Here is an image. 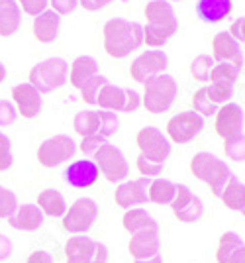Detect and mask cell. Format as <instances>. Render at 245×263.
Masks as SVG:
<instances>
[{"label":"cell","mask_w":245,"mask_h":263,"mask_svg":"<svg viewBox=\"0 0 245 263\" xmlns=\"http://www.w3.org/2000/svg\"><path fill=\"white\" fill-rule=\"evenodd\" d=\"M102 45L112 59H124L144 45V26L124 18H112L102 28Z\"/></svg>","instance_id":"6da1fadb"},{"label":"cell","mask_w":245,"mask_h":263,"mask_svg":"<svg viewBox=\"0 0 245 263\" xmlns=\"http://www.w3.org/2000/svg\"><path fill=\"white\" fill-rule=\"evenodd\" d=\"M147 26L144 28V44L151 49H159L177 33L178 20L173 4L167 0H151L145 4Z\"/></svg>","instance_id":"7a4b0ae2"},{"label":"cell","mask_w":245,"mask_h":263,"mask_svg":"<svg viewBox=\"0 0 245 263\" xmlns=\"http://www.w3.org/2000/svg\"><path fill=\"white\" fill-rule=\"evenodd\" d=\"M190 173L196 177L200 183L208 186L214 197L220 198L223 186L228 185L230 177L234 175L228 163L220 159L218 155L210 152H198L190 159Z\"/></svg>","instance_id":"3957f363"},{"label":"cell","mask_w":245,"mask_h":263,"mask_svg":"<svg viewBox=\"0 0 245 263\" xmlns=\"http://www.w3.org/2000/svg\"><path fill=\"white\" fill-rule=\"evenodd\" d=\"M178 95L177 81L163 73L157 77L149 79L144 83V95H141V104L145 106L147 112L151 114H163L167 112Z\"/></svg>","instance_id":"277c9868"},{"label":"cell","mask_w":245,"mask_h":263,"mask_svg":"<svg viewBox=\"0 0 245 263\" xmlns=\"http://www.w3.org/2000/svg\"><path fill=\"white\" fill-rule=\"evenodd\" d=\"M69 81V63L63 57H49L32 67L28 83L34 85L42 95L57 90Z\"/></svg>","instance_id":"5b68a950"},{"label":"cell","mask_w":245,"mask_h":263,"mask_svg":"<svg viewBox=\"0 0 245 263\" xmlns=\"http://www.w3.org/2000/svg\"><path fill=\"white\" fill-rule=\"evenodd\" d=\"M235 95V85L230 83H210L208 87L198 88L192 95V110L200 114L202 118L216 116L220 106L232 102Z\"/></svg>","instance_id":"8992f818"},{"label":"cell","mask_w":245,"mask_h":263,"mask_svg":"<svg viewBox=\"0 0 245 263\" xmlns=\"http://www.w3.org/2000/svg\"><path fill=\"white\" fill-rule=\"evenodd\" d=\"M98 218V204L92 198H77L71 206L67 209L65 216L61 218V226L63 230L69 234H87L92 228V224Z\"/></svg>","instance_id":"52a82bcc"},{"label":"cell","mask_w":245,"mask_h":263,"mask_svg":"<svg viewBox=\"0 0 245 263\" xmlns=\"http://www.w3.org/2000/svg\"><path fill=\"white\" fill-rule=\"evenodd\" d=\"M75 152H77V143L73 142V138L67 134H57L53 138H47L39 143L37 161L45 169H53V167H59L69 159H73Z\"/></svg>","instance_id":"ba28073f"},{"label":"cell","mask_w":245,"mask_h":263,"mask_svg":"<svg viewBox=\"0 0 245 263\" xmlns=\"http://www.w3.org/2000/svg\"><path fill=\"white\" fill-rule=\"evenodd\" d=\"M94 163L98 165V171L104 175V179L114 185L126 181L130 175V165L126 161L122 149L108 142L94 154Z\"/></svg>","instance_id":"9c48e42d"},{"label":"cell","mask_w":245,"mask_h":263,"mask_svg":"<svg viewBox=\"0 0 245 263\" xmlns=\"http://www.w3.org/2000/svg\"><path fill=\"white\" fill-rule=\"evenodd\" d=\"M169 65V57L163 49H147L141 55H137L132 65H130V77L135 83H141L157 77V75H163L167 71Z\"/></svg>","instance_id":"30bf717a"},{"label":"cell","mask_w":245,"mask_h":263,"mask_svg":"<svg viewBox=\"0 0 245 263\" xmlns=\"http://www.w3.org/2000/svg\"><path fill=\"white\" fill-rule=\"evenodd\" d=\"M135 143L139 147L141 155L159 161V163H165L171 155V142L163 132L155 128V126H145L137 132L135 136Z\"/></svg>","instance_id":"8fae6325"},{"label":"cell","mask_w":245,"mask_h":263,"mask_svg":"<svg viewBox=\"0 0 245 263\" xmlns=\"http://www.w3.org/2000/svg\"><path fill=\"white\" fill-rule=\"evenodd\" d=\"M204 128V118L194 110L178 112L167 122V138L173 143H189Z\"/></svg>","instance_id":"7c38bea8"},{"label":"cell","mask_w":245,"mask_h":263,"mask_svg":"<svg viewBox=\"0 0 245 263\" xmlns=\"http://www.w3.org/2000/svg\"><path fill=\"white\" fill-rule=\"evenodd\" d=\"M171 209L173 214L178 222H185V224H192V222H198L204 214V204L202 200L187 185H177V193L175 198L171 202Z\"/></svg>","instance_id":"4fadbf2b"},{"label":"cell","mask_w":245,"mask_h":263,"mask_svg":"<svg viewBox=\"0 0 245 263\" xmlns=\"http://www.w3.org/2000/svg\"><path fill=\"white\" fill-rule=\"evenodd\" d=\"M149 183L151 179L141 177V179H135V181H122L118 183L116 191H114V202L124 210L135 209L139 204L149 202Z\"/></svg>","instance_id":"5bb4252c"},{"label":"cell","mask_w":245,"mask_h":263,"mask_svg":"<svg viewBox=\"0 0 245 263\" xmlns=\"http://www.w3.org/2000/svg\"><path fill=\"white\" fill-rule=\"evenodd\" d=\"M243 124H245V114L243 108L235 102H228L220 106V110L216 112V122H214V128L216 134L226 140H232L235 136L243 134Z\"/></svg>","instance_id":"9a60e30c"},{"label":"cell","mask_w":245,"mask_h":263,"mask_svg":"<svg viewBox=\"0 0 245 263\" xmlns=\"http://www.w3.org/2000/svg\"><path fill=\"white\" fill-rule=\"evenodd\" d=\"M212 59L216 63H226L241 69L243 67L241 44H237L230 32H218L212 40Z\"/></svg>","instance_id":"2e32d148"},{"label":"cell","mask_w":245,"mask_h":263,"mask_svg":"<svg viewBox=\"0 0 245 263\" xmlns=\"http://www.w3.org/2000/svg\"><path fill=\"white\" fill-rule=\"evenodd\" d=\"M12 104L22 118L32 120L42 110V92L30 83H20L12 88Z\"/></svg>","instance_id":"e0dca14e"},{"label":"cell","mask_w":245,"mask_h":263,"mask_svg":"<svg viewBox=\"0 0 245 263\" xmlns=\"http://www.w3.org/2000/svg\"><path fill=\"white\" fill-rule=\"evenodd\" d=\"M100 177L98 165L94 163L92 159H77L69 165L63 173V179L69 186L73 189H87L92 186Z\"/></svg>","instance_id":"ac0fdd59"},{"label":"cell","mask_w":245,"mask_h":263,"mask_svg":"<svg viewBox=\"0 0 245 263\" xmlns=\"http://www.w3.org/2000/svg\"><path fill=\"white\" fill-rule=\"evenodd\" d=\"M128 250H130V255L134 257V261H141V259H149V257L157 255L161 250L159 230L134 234L128 241Z\"/></svg>","instance_id":"d6986e66"},{"label":"cell","mask_w":245,"mask_h":263,"mask_svg":"<svg viewBox=\"0 0 245 263\" xmlns=\"http://www.w3.org/2000/svg\"><path fill=\"white\" fill-rule=\"evenodd\" d=\"M44 212L37 209V204H20L18 210L8 218L14 230L20 232H35L44 226Z\"/></svg>","instance_id":"ffe728a7"},{"label":"cell","mask_w":245,"mask_h":263,"mask_svg":"<svg viewBox=\"0 0 245 263\" xmlns=\"http://www.w3.org/2000/svg\"><path fill=\"white\" fill-rule=\"evenodd\" d=\"M59 26H61V16L53 10H45L34 18L32 32L39 44H53L59 33Z\"/></svg>","instance_id":"44dd1931"},{"label":"cell","mask_w":245,"mask_h":263,"mask_svg":"<svg viewBox=\"0 0 245 263\" xmlns=\"http://www.w3.org/2000/svg\"><path fill=\"white\" fill-rule=\"evenodd\" d=\"M128 100H130V88L116 87V85H104L98 92L96 104L100 110H110V112H128Z\"/></svg>","instance_id":"7402d4cb"},{"label":"cell","mask_w":245,"mask_h":263,"mask_svg":"<svg viewBox=\"0 0 245 263\" xmlns=\"http://www.w3.org/2000/svg\"><path fill=\"white\" fill-rule=\"evenodd\" d=\"M234 10L232 0H198L196 2V14L202 22L218 24L228 18Z\"/></svg>","instance_id":"603a6c76"},{"label":"cell","mask_w":245,"mask_h":263,"mask_svg":"<svg viewBox=\"0 0 245 263\" xmlns=\"http://www.w3.org/2000/svg\"><path fill=\"white\" fill-rule=\"evenodd\" d=\"M98 75V63L90 55H78L69 67V83L75 88H80L87 81Z\"/></svg>","instance_id":"cb8c5ba5"},{"label":"cell","mask_w":245,"mask_h":263,"mask_svg":"<svg viewBox=\"0 0 245 263\" xmlns=\"http://www.w3.org/2000/svg\"><path fill=\"white\" fill-rule=\"evenodd\" d=\"M122 226L130 236L139 234V232L159 230V224L155 222V218L144 209L126 210V214H124V218H122Z\"/></svg>","instance_id":"d4e9b609"},{"label":"cell","mask_w":245,"mask_h":263,"mask_svg":"<svg viewBox=\"0 0 245 263\" xmlns=\"http://www.w3.org/2000/svg\"><path fill=\"white\" fill-rule=\"evenodd\" d=\"M37 209L44 212V216L63 218L69 206L67 202H65V197L57 189H44L37 195Z\"/></svg>","instance_id":"484cf974"},{"label":"cell","mask_w":245,"mask_h":263,"mask_svg":"<svg viewBox=\"0 0 245 263\" xmlns=\"http://www.w3.org/2000/svg\"><path fill=\"white\" fill-rule=\"evenodd\" d=\"M22 24V10L16 0H0V35L10 37Z\"/></svg>","instance_id":"4316f807"},{"label":"cell","mask_w":245,"mask_h":263,"mask_svg":"<svg viewBox=\"0 0 245 263\" xmlns=\"http://www.w3.org/2000/svg\"><path fill=\"white\" fill-rule=\"evenodd\" d=\"M220 200L223 202L226 209L241 212L245 209V183H241L237 177L232 175L230 181H228V185L223 186Z\"/></svg>","instance_id":"83f0119b"},{"label":"cell","mask_w":245,"mask_h":263,"mask_svg":"<svg viewBox=\"0 0 245 263\" xmlns=\"http://www.w3.org/2000/svg\"><path fill=\"white\" fill-rule=\"evenodd\" d=\"M175 193H177V185H175L173 181H169V179H161V177L151 179L149 191H147L149 202L159 204V206H167V204H171L173 198H175Z\"/></svg>","instance_id":"f1b7e54d"},{"label":"cell","mask_w":245,"mask_h":263,"mask_svg":"<svg viewBox=\"0 0 245 263\" xmlns=\"http://www.w3.org/2000/svg\"><path fill=\"white\" fill-rule=\"evenodd\" d=\"M100 122H98V112L94 110H83L73 118V130L77 132L80 138H89L98 134Z\"/></svg>","instance_id":"f546056e"},{"label":"cell","mask_w":245,"mask_h":263,"mask_svg":"<svg viewBox=\"0 0 245 263\" xmlns=\"http://www.w3.org/2000/svg\"><path fill=\"white\" fill-rule=\"evenodd\" d=\"M216 65V61L212 59V55L202 53L198 57L192 59L190 63V75L194 77V81H200V83H208L210 81V73Z\"/></svg>","instance_id":"4dcf8cb0"},{"label":"cell","mask_w":245,"mask_h":263,"mask_svg":"<svg viewBox=\"0 0 245 263\" xmlns=\"http://www.w3.org/2000/svg\"><path fill=\"white\" fill-rule=\"evenodd\" d=\"M104 85H108V79L98 73L96 77H92L90 81H87L83 87L78 88V90H80V99L85 100L87 104H90V106H94V104H96V99H98V92H100V88L104 87Z\"/></svg>","instance_id":"1f68e13d"},{"label":"cell","mask_w":245,"mask_h":263,"mask_svg":"<svg viewBox=\"0 0 245 263\" xmlns=\"http://www.w3.org/2000/svg\"><path fill=\"white\" fill-rule=\"evenodd\" d=\"M239 71L234 65H226V63H216L210 73V83H230L235 85V81L239 77Z\"/></svg>","instance_id":"d6a6232c"},{"label":"cell","mask_w":245,"mask_h":263,"mask_svg":"<svg viewBox=\"0 0 245 263\" xmlns=\"http://www.w3.org/2000/svg\"><path fill=\"white\" fill-rule=\"evenodd\" d=\"M98 122H100V128H98V134L104 136L106 140L114 136L118 128H120V118L116 112H110V110H98Z\"/></svg>","instance_id":"836d02e7"},{"label":"cell","mask_w":245,"mask_h":263,"mask_svg":"<svg viewBox=\"0 0 245 263\" xmlns=\"http://www.w3.org/2000/svg\"><path fill=\"white\" fill-rule=\"evenodd\" d=\"M223 152L226 157L232 159V161H245V136L239 134L232 140H226L223 142Z\"/></svg>","instance_id":"e575fe53"},{"label":"cell","mask_w":245,"mask_h":263,"mask_svg":"<svg viewBox=\"0 0 245 263\" xmlns=\"http://www.w3.org/2000/svg\"><path fill=\"white\" fill-rule=\"evenodd\" d=\"M18 198L16 195L12 193L10 189H6V186L0 185V218L2 220H8L18 210Z\"/></svg>","instance_id":"d590c367"},{"label":"cell","mask_w":245,"mask_h":263,"mask_svg":"<svg viewBox=\"0 0 245 263\" xmlns=\"http://www.w3.org/2000/svg\"><path fill=\"white\" fill-rule=\"evenodd\" d=\"M135 167H137V171H139L144 177H147V179H155V177L163 171L165 163L153 161V159H149V157H145V155L139 154L137 155V159H135Z\"/></svg>","instance_id":"8d00e7d4"},{"label":"cell","mask_w":245,"mask_h":263,"mask_svg":"<svg viewBox=\"0 0 245 263\" xmlns=\"http://www.w3.org/2000/svg\"><path fill=\"white\" fill-rule=\"evenodd\" d=\"M12 163H14V155H12L10 138L0 132V171H8Z\"/></svg>","instance_id":"74e56055"},{"label":"cell","mask_w":245,"mask_h":263,"mask_svg":"<svg viewBox=\"0 0 245 263\" xmlns=\"http://www.w3.org/2000/svg\"><path fill=\"white\" fill-rule=\"evenodd\" d=\"M16 2L24 14L34 16V18L47 10V6H49V0H16Z\"/></svg>","instance_id":"f35d334b"},{"label":"cell","mask_w":245,"mask_h":263,"mask_svg":"<svg viewBox=\"0 0 245 263\" xmlns=\"http://www.w3.org/2000/svg\"><path fill=\"white\" fill-rule=\"evenodd\" d=\"M106 142H108V140H106L104 136L94 134V136H89V138H83V142H80V145H78V149H80L85 155H94Z\"/></svg>","instance_id":"ab89813d"},{"label":"cell","mask_w":245,"mask_h":263,"mask_svg":"<svg viewBox=\"0 0 245 263\" xmlns=\"http://www.w3.org/2000/svg\"><path fill=\"white\" fill-rule=\"evenodd\" d=\"M18 118V112H16V106L8 102V100H0V126H12Z\"/></svg>","instance_id":"60d3db41"},{"label":"cell","mask_w":245,"mask_h":263,"mask_svg":"<svg viewBox=\"0 0 245 263\" xmlns=\"http://www.w3.org/2000/svg\"><path fill=\"white\" fill-rule=\"evenodd\" d=\"M49 4H51V10L57 12L59 16H67L71 12H75L78 0H49Z\"/></svg>","instance_id":"b9f144b4"},{"label":"cell","mask_w":245,"mask_h":263,"mask_svg":"<svg viewBox=\"0 0 245 263\" xmlns=\"http://www.w3.org/2000/svg\"><path fill=\"white\" fill-rule=\"evenodd\" d=\"M230 35L234 37L237 44H245V16L243 18H237L232 26H230Z\"/></svg>","instance_id":"7bdbcfd3"},{"label":"cell","mask_w":245,"mask_h":263,"mask_svg":"<svg viewBox=\"0 0 245 263\" xmlns=\"http://www.w3.org/2000/svg\"><path fill=\"white\" fill-rule=\"evenodd\" d=\"M220 263H245V243L234 248Z\"/></svg>","instance_id":"ee69618b"},{"label":"cell","mask_w":245,"mask_h":263,"mask_svg":"<svg viewBox=\"0 0 245 263\" xmlns=\"http://www.w3.org/2000/svg\"><path fill=\"white\" fill-rule=\"evenodd\" d=\"M12 250H14V246H12V240L8 238V236L0 234V261H6V259H10V257H12Z\"/></svg>","instance_id":"f6af8a7d"},{"label":"cell","mask_w":245,"mask_h":263,"mask_svg":"<svg viewBox=\"0 0 245 263\" xmlns=\"http://www.w3.org/2000/svg\"><path fill=\"white\" fill-rule=\"evenodd\" d=\"M112 0H78V6H83L85 10L89 12H96L104 8V6H108Z\"/></svg>","instance_id":"bcb514c9"},{"label":"cell","mask_w":245,"mask_h":263,"mask_svg":"<svg viewBox=\"0 0 245 263\" xmlns=\"http://www.w3.org/2000/svg\"><path fill=\"white\" fill-rule=\"evenodd\" d=\"M96 261H108V248L100 252L96 257H67V263H96Z\"/></svg>","instance_id":"7dc6e473"},{"label":"cell","mask_w":245,"mask_h":263,"mask_svg":"<svg viewBox=\"0 0 245 263\" xmlns=\"http://www.w3.org/2000/svg\"><path fill=\"white\" fill-rule=\"evenodd\" d=\"M26 263H53V257L49 255L47 252H34L30 253V257L26 259Z\"/></svg>","instance_id":"c3c4849f"},{"label":"cell","mask_w":245,"mask_h":263,"mask_svg":"<svg viewBox=\"0 0 245 263\" xmlns=\"http://www.w3.org/2000/svg\"><path fill=\"white\" fill-rule=\"evenodd\" d=\"M135 263H163V257H161V253H157V255L149 257V259H141V261H135Z\"/></svg>","instance_id":"681fc988"},{"label":"cell","mask_w":245,"mask_h":263,"mask_svg":"<svg viewBox=\"0 0 245 263\" xmlns=\"http://www.w3.org/2000/svg\"><path fill=\"white\" fill-rule=\"evenodd\" d=\"M4 79H6V67L0 63V83H2Z\"/></svg>","instance_id":"f907efd6"},{"label":"cell","mask_w":245,"mask_h":263,"mask_svg":"<svg viewBox=\"0 0 245 263\" xmlns=\"http://www.w3.org/2000/svg\"><path fill=\"white\" fill-rule=\"evenodd\" d=\"M171 2H182V0H171Z\"/></svg>","instance_id":"816d5d0a"},{"label":"cell","mask_w":245,"mask_h":263,"mask_svg":"<svg viewBox=\"0 0 245 263\" xmlns=\"http://www.w3.org/2000/svg\"><path fill=\"white\" fill-rule=\"evenodd\" d=\"M241 214H243V216H245V209H243V210H241Z\"/></svg>","instance_id":"f5cc1de1"},{"label":"cell","mask_w":245,"mask_h":263,"mask_svg":"<svg viewBox=\"0 0 245 263\" xmlns=\"http://www.w3.org/2000/svg\"><path fill=\"white\" fill-rule=\"evenodd\" d=\"M96 263H108V261H96Z\"/></svg>","instance_id":"db71d44e"},{"label":"cell","mask_w":245,"mask_h":263,"mask_svg":"<svg viewBox=\"0 0 245 263\" xmlns=\"http://www.w3.org/2000/svg\"><path fill=\"white\" fill-rule=\"evenodd\" d=\"M147 2H151V0H147Z\"/></svg>","instance_id":"11a10c76"}]
</instances>
